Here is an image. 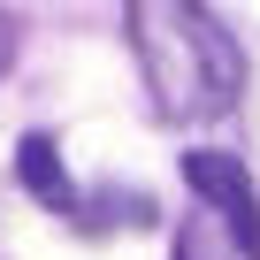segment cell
I'll list each match as a JSON object with an SVG mask.
<instances>
[{
  "instance_id": "5b68a950",
  "label": "cell",
  "mask_w": 260,
  "mask_h": 260,
  "mask_svg": "<svg viewBox=\"0 0 260 260\" xmlns=\"http://www.w3.org/2000/svg\"><path fill=\"white\" fill-rule=\"evenodd\" d=\"M16 61V16H0V69Z\"/></svg>"
},
{
  "instance_id": "7a4b0ae2",
  "label": "cell",
  "mask_w": 260,
  "mask_h": 260,
  "mask_svg": "<svg viewBox=\"0 0 260 260\" xmlns=\"http://www.w3.org/2000/svg\"><path fill=\"white\" fill-rule=\"evenodd\" d=\"M184 184L230 222V237H237V252L245 260H260V199H252V176H245V161H230V153H214V146H199V153H184Z\"/></svg>"
},
{
  "instance_id": "3957f363",
  "label": "cell",
  "mask_w": 260,
  "mask_h": 260,
  "mask_svg": "<svg viewBox=\"0 0 260 260\" xmlns=\"http://www.w3.org/2000/svg\"><path fill=\"white\" fill-rule=\"evenodd\" d=\"M16 176L31 184V199H39V207H54V214H69V207H77V191H69V176H61V153H54L46 130H31V138L16 146Z\"/></svg>"
},
{
  "instance_id": "277c9868",
  "label": "cell",
  "mask_w": 260,
  "mask_h": 260,
  "mask_svg": "<svg viewBox=\"0 0 260 260\" xmlns=\"http://www.w3.org/2000/svg\"><path fill=\"white\" fill-rule=\"evenodd\" d=\"M230 245H237V237H230V222H222L207 199H199V207L184 214V230H176V260H230Z\"/></svg>"
},
{
  "instance_id": "6da1fadb",
  "label": "cell",
  "mask_w": 260,
  "mask_h": 260,
  "mask_svg": "<svg viewBox=\"0 0 260 260\" xmlns=\"http://www.w3.org/2000/svg\"><path fill=\"white\" fill-rule=\"evenodd\" d=\"M130 54L169 122H214L245 92V54L199 0H130Z\"/></svg>"
}]
</instances>
